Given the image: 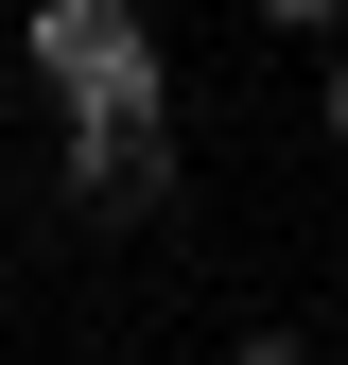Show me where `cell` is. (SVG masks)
Here are the masks:
<instances>
[{
    "label": "cell",
    "instance_id": "obj_4",
    "mask_svg": "<svg viewBox=\"0 0 348 365\" xmlns=\"http://www.w3.org/2000/svg\"><path fill=\"white\" fill-rule=\"evenodd\" d=\"M261 35H348V0H261Z\"/></svg>",
    "mask_w": 348,
    "mask_h": 365
},
{
    "label": "cell",
    "instance_id": "obj_3",
    "mask_svg": "<svg viewBox=\"0 0 348 365\" xmlns=\"http://www.w3.org/2000/svg\"><path fill=\"white\" fill-rule=\"evenodd\" d=\"M227 365H314V331H296V313H244V331H227Z\"/></svg>",
    "mask_w": 348,
    "mask_h": 365
},
{
    "label": "cell",
    "instance_id": "obj_5",
    "mask_svg": "<svg viewBox=\"0 0 348 365\" xmlns=\"http://www.w3.org/2000/svg\"><path fill=\"white\" fill-rule=\"evenodd\" d=\"M314 122H331V157H348V53H331V70H314Z\"/></svg>",
    "mask_w": 348,
    "mask_h": 365
},
{
    "label": "cell",
    "instance_id": "obj_2",
    "mask_svg": "<svg viewBox=\"0 0 348 365\" xmlns=\"http://www.w3.org/2000/svg\"><path fill=\"white\" fill-rule=\"evenodd\" d=\"M70 209L157 226L174 209V105H70Z\"/></svg>",
    "mask_w": 348,
    "mask_h": 365
},
{
    "label": "cell",
    "instance_id": "obj_1",
    "mask_svg": "<svg viewBox=\"0 0 348 365\" xmlns=\"http://www.w3.org/2000/svg\"><path fill=\"white\" fill-rule=\"evenodd\" d=\"M35 87L53 105H174V70H157V35H140V0H35Z\"/></svg>",
    "mask_w": 348,
    "mask_h": 365
}]
</instances>
